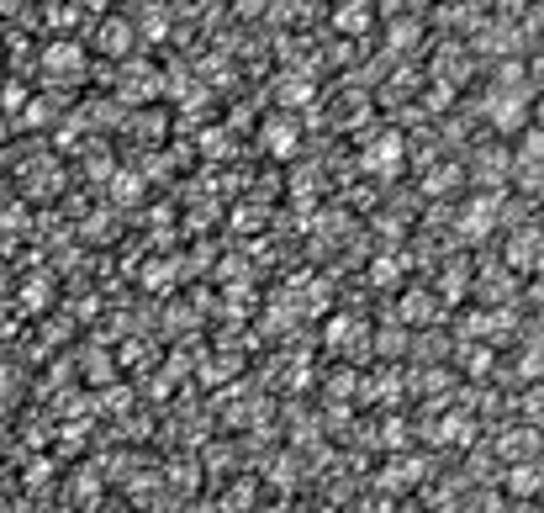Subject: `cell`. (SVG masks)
<instances>
[{"mask_svg": "<svg viewBox=\"0 0 544 513\" xmlns=\"http://www.w3.org/2000/svg\"><path fill=\"white\" fill-rule=\"evenodd\" d=\"M428 439H434V445H455V450H476L481 445L476 418H465V413H444L439 424H428Z\"/></svg>", "mask_w": 544, "mask_h": 513, "instance_id": "obj_8", "label": "cell"}, {"mask_svg": "<svg viewBox=\"0 0 544 513\" xmlns=\"http://www.w3.org/2000/svg\"><path fill=\"white\" fill-rule=\"evenodd\" d=\"M111 196H117V201H138V196H143V180H138L133 170H122L117 180H111Z\"/></svg>", "mask_w": 544, "mask_h": 513, "instance_id": "obj_29", "label": "cell"}, {"mask_svg": "<svg viewBox=\"0 0 544 513\" xmlns=\"http://www.w3.org/2000/svg\"><path fill=\"white\" fill-rule=\"evenodd\" d=\"M280 96H286V101H307V96H312V85H302V80H291L286 90H280Z\"/></svg>", "mask_w": 544, "mask_h": 513, "instance_id": "obj_36", "label": "cell"}, {"mask_svg": "<svg viewBox=\"0 0 544 513\" xmlns=\"http://www.w3.org/2000/svg\"><path fill=\"white\" fill-rule=\"evenodd\" d=\"M460 339H465V344L486 339V307H471V313H460Z\"/></svg>", "mask_w": 544, "mask_h": 513, "instance_id": "obj_28", "label": "cell"}, {"mask_svg": "<svg viewBox=\"0 0 544 513\" xmlns=\"http://www.w3.org/2000/svg\"><path fill=\"white\" fill-rule=\"evenodd\" d=\"M449 387H455V381H449V371H423V392H434V397L444 392V397H449Z\"/></svg>", "mask_w": 544, "mask_h": 513, "instance_id": "obj_33", "label": "cell"}, {"mask_svg": "<svg viewBox=\"0 0 544 513\" xmlns=\"http://www.w3.org/2000/svg\"><path fill=\"white\" fill-rule=\"evenodd\" d=\"M460 186V164H444V170H434L423 180V196H444V191H455Z\"/></svg>", "mask_w": 544, "mask_h": 513, "instance_id": "obj_26", "label": "cell"}, {"mask_svg": "<svg viewBox=\"0 0 544 513\" xmlns=\"http://www.w3.org/2000/svg\"><path fill=\"white\" fill-rule=\"evenodd\" d=\"M471 476H476V482H502V471H497V455L492 450H471Z\"/></svg>", "mask_w": 544, "mask_h": 513, "instance_id": "obj_27", "label": "cell"}, {"mask_svg": "<svg viewBox=\"0 0 544 513\" xmlns=\"http://www.w3.org/2000/svg\"><path fill=\"white\" fill-rule=\"evenodd\" d=\"M428 106H434V112H439V106H455V85H449V80L428 85Z\"/></svg>", "mask_w": 544, "mask_h": 513, "instance_id": "obj_31", "label": "cell"}, {"mask_svg": "<svg viewBox=\"0 0 544 513\" xmlns=\"http://www.w3.org/2000/svg\"><path fill=\"white\" fill-rule=\"evenodd\" d=\"M513 334H518V307L497 302L492 313H486V344H492V339H513Z\"/></svg>", "mask_w": 544, "mask_h": 513, "instance_id": "obj_19", "label": "cell"}, {"mask_svg": "<svg viewBox=\"0 0 544 513\" xmlns=\"http://www.w3.org/2000/svg\"><path fill=\"white\" fill-rule=\"evenodd\" d=\"M43 297H48V281H32L27 286V307H43Z\"/></svg>", "mask_w": 544, "mask_h": 513, "instance_id": "obj_38", "label": "cell"}, {"mask_svg": "<svg viewBox=\"0 0 544 513\" xmlns=\"http://www.w3.org/2000/svg\"><path fill=\"white\" fill-rule=\"evenodd\" d=\"M529 302L544 307V270H534V281H529Z\"/></svg>", "mask_w": 544, "mask_h": 513, "instance_id": "obj_37", "label": "cell"}, {"mask_svg": "<svg viewBox=\"0 0 544 513\" xmlns=\"http://www.w3.org/2000/svg\"><path fill=\"white\" fill-rule=\"evenodd\" d=\"M497 217H502V196H471L465 201V212H460V223H455V233L465 238V244H481L486 233L497 228Z\"/></svg>", "mask_w": 544, "mask_h": 513, "instance_id": "obj_2", "label": "cell"}, {"mask_svg": "<svg viewBox=\"0 0 544 513\" xmlns=\"http://www.w3.org/2000/svg\"><path fill=\"white\" fill-rule=\"evenodd\" d=\"M465 291H471V276H465V265H460V260H449V265H444V276H439V297H444V307H460V302H465Z\"/></svg>", "mask_w": 544, "mask_h": 513, "instance_id": "obj_16", "label": "cell"}, {"mask_svg": "<svg viewBox=\"0 0 544 513\" xmlns=\"http://www.w3.org/2000/svg\"><path fill=\"white\" fill-rule=\"evenodd\" d=\"M265 149L275 154V159H291L296 149H302V133H296V122H265Z\"/></svg>", "mask_w": 544, "mask_h": 513, "instance_id": "obj_12", "label": "cell"}, {"mask_svg": "<svg viewBox=\"0 0 544 513\" xmlns=\"http://www.w3.org/2000/svg\"><path fill=\"white\" fill-rule=\"evenodd\" d=\"M434 318H439V297L423 286H407L397 297V307H391V323H402V328H428Z\"/></svg>", "mask_w": 544, "mask_h": 513, "instance_id": "obj_3", "label": "cell"}, {"mask_svg": "<svg viewBox=\"0 0 544 513\" xmlns=\"http://www.w3.org/2000/svg\"><path fill=\"white\" fill-rule=\"evenodd\" d=\"M0 106H6V112H16V106H27V90H22V85H6V90H0Z\"/></svg>", "mask_w": 544, "mask_h": 513, "instance_id": "obj_35", "label": "cell"}, {"mask_svg": "<svg viewBox=\"0 0 544 513\" xmlns=\"http://www.w3.org/2000/svg\"><path fill=\"white\" fill-rule=\"evenodd\" d=\"M249 503H254V482H238L228 492V508H249Z\"/></svg>", "mask_w": 544, "mask_h": 513, "instance_id": "obj_34", "label": "cell"}, {"mask_svg": "<svg viewBox=\"0 0 544 513\" xmlns=\"http://www.w3.org/2000/svg\"><path fill=\"white\" fill-rule=\"evenodd\" d=\"M360 387H365V381L354 376V371H339V376H333V387H328V392H333V397H349V392H360Z\"/></svg>", "mask_w": 544, "mask_h": 513, "instance_id": "obj_32", "label": "cell"}, {"mask_svg": "<svg viewBox=\"0 0 544 513\" xmlns=\"http://www.w3.org/2000/svg\"><path fill=\"white\" fill-rule=\"evenodd\" d=\"M508 513H534V503H513Z\"/></svg>", "mask_w": 544, "mask_h": 513, "instance_id": "obj_39", "label": "cell"}, {"mask_svg": "<svg viewBox=\"0 0 544 513\" xmlns=\"http://www.w3.org/2000/svg\"><path fill=\"white\" fill-rule=\"evenodd\" d=\"M397 513H423V508H418V503H407V508H397Z\"/></svg>", "mask_w": 544, "mask_h": 513, "instance_id": "obj_41", "label": "cell"}, {"mask_svg": "<svg viewBox=\"0 0 544 513\" xmlns=\"http://www.w3.org/2000/svg\"><path fill=\"white\" fill-rule=\"evenodd\" d=\"M508 170H513V159L502 154V149L481 154V164H476V186H486L492 196H502V186H508Z\"/></svg>", "mask_w": 544, "mask_h": 513, "instance_id": "obj_11", "label": "cell"}, {"mask_svg": "<svg viewBox=\"0 0 544 513\" xmlns=\"http://www.w3.org/2000/svg\"><path fill=\"white\" fill-rule=\"evenodd\" d=\"M43 69H48V75H80V69H85V48L53 43V48L43 53Z\"/></svg>", "mask_w": 544, "mask_h": 513, "instance_id": "obj_14", "label": "cell"}, {"mask_svg": "<svg viewBox=\"0 0 544 513\" xmlns=\"http://www.w3.org/2000/svg\"><path fill=\"white\" fill-rule=\"evenodd\" d=\"M502 492H508V498H518V503L544 498V466H539V461H513L508 471H502Z\"/></svg>", "mask_w": 544, "mask_h": 513, "instance_id": "obj_7", "label": "cell"}, {"mask_svg": "<svg viewBox=\"0 0 544 513\" xmlns=\"http://www.w3.org/2000/svg\"><path fill=\"white\" fill-rule=\"evenodd\" d=\"M402 159H407V143H402V133H381L370 143V149L360 154V164H365V175H397L402 170Z\"/></svg>", "mask_w": 544, "mask_h": 513, "instance_id": "obj_5", "label": "cell"}, {"mask_svg": "<svg viewBox=\"0 0 544 513\" xmlns=\"http://www.w3.org/2000/svg\"><path fill=\"white\" fill-rule=\"evenodd\" d=\"M428 476V461H412V455H391L386 461V471L375 476V487L381 492H412Z\"/></svg>", "mask_w": 544, "mask_h": 513, "instance_id": "obj_9", "label": "cell"}, {"mask_svg": "<svg viewBox=\"0 0 544 513\" xmlns=\"http://www.w3.org/2000/svg\"><path fill=\"white\" fill-rule=\"evenodd\" d=\"M460 355H465V371H471L476 381H486V376H492V365H497L492 344H460Z\"/></svg>", "mask_w": 544, "mask_h": 513, "instance_id": "obj_21", "label": "cell"}, {"mask_svg": "<svg viewBox=\"0 0 544 513\" xmlns=\"http://www.w3.org/2000/svg\"><path fill=\"white\" fill-rule=\"evenodd\" d=\"M497 85H508V90H523V85H529V64H523L518 53H508V59L497 64Z\"/></svg>", "mask_w": 544, "mask_h": 513, "instance_id": "obj_24", "label": "cell"}, {"mask_svg": "<svg viewBox=\"0 0 544 513\" xmlns=\"http://www.w3.org/2000/svg\"><path fill=\"white\" fill-rule=\"evenodd\" d=\"M534 117H539V127H544V96H539V106H534Z\"/></svg>", "mask_w": 544, "mask_h": 513, "instance_id": "obj_40", "label": "cell"}, {"mask_svg": "<svg viewBox=\"0 0 544 513\" xmlns=\"http://www.w3.org/2000/svg\"><path fill=\"white\" fill-rule=\"evenodd\" d=\"M539 445H544V434H539V429H529V424H508V429H502V434L492 439V450H497L508 466H513V461H534Z\"/></svg>", "mask_w": 544, "mask_h": 513, "instance_id": "obj_6", "label": "cell"}, {"mask_svg": "<svg viewBox=\"0 0 544 513\" xmlns=\"http://www.w3.org/2000/svg\"><path fill=\"white\" fill-rule=\"evenodd\" d=\"M323 339H328V350H344V355H354V360H365V355H370V334H365V323H360V318H349V313L328 318Z\"/></svg>", "mask_w": 544, "mask_h": 513, "instance_id": "obj_4", "label": "cell"}, {"mask_svg": "<svg viewBox=\"0 0 544 513\" xmlns=\"http://www.w3.org/2000/svg\"><path fill=\"white\" fill-rule=\"evenodd\" d=\"M539 244H544V238L534 228H518L508 238V260H502V265H508L513 276H529V270H539Z\"/></svg>", "mask_w": 544, "mask_h": 513, "instance_id": "obj_10", "label": "cell"}, {"mask_svg": "<svg viewBox=\"0 0 544 513\" xmlns=\"http://www.w3.org/2000/svg\"><path fill=\"white\" fill-rule=\"evenodd\" d=\"M486 122L497 127V133H523L529 127V90H492L486 96Z\"/></svg>", "mask_w": 544, "mask_h": 513, "instance_id": "obj_1", "label": "cell"}, {"mask_svg": "<svg viewBox=\"0 0 544 513\" xmlns=\"http://www.w3.org/2000/svg\"><path fill=\"white\" fill-rule=\"evenodd\" d=\"M423 43V27L412 22V16H391V27H386V48L391 53H412Z\"/></svg>", "mask_w": 544, "mask_h": 513, "instance_id": "obj_15", "label": "cell"}, {"mask_svg": "<svg viewBox=\"0 0 544 513\" xmlns=\"http://www.w3.org/2000/svg\"><path fill=\"white\" fill-rule=\"evenodd\" d=\"M513 371H518V381H539L544 376V344H523Z\"/></svg>", "mask_w": 544, "mask_h": 513, "instance_id": "obj_22", "label": "cell"}, {"mask_svg": "<svg viewBox=\"0 0 544 513\" xmlns=\"http://www.w3.org/2000/svg\"><path fill=\"white\" fill-rule=\"evenodd\" d=\"M518 164H544V127H523L518 133Z\"/></svg>", "mask_w": 544, "mask_h": 513, "instance_id": "obj_23", "label": "cell"}, {"mask_svg": "<svg viewBox=\"0 0 544 513\" xmlns=\"http://www.w3.org/2000/svg\"><path fill=\"white\" fill-rule=\"evenodd\" d=\"M381 445H386L391 455L407 450V424H402V418H386V424H381Z\"/></svg>", "mask_w": 544, "mask_h": 513, "instance_id": "obj_30", "label": "cell"}, {"mask_svg": "<svg viewBox=\"0 0 544 513\" xmlns=\"http://www.w3.org/2000/svg\"><path fill=\"white\" fill-rule=\"evenodd\" d=\"M402 276H407V254H381V260L370 265V286H381V291L402 286Z\"/></svg>", "mask_w": 544, "mask_h": 513, "instance_id": "obj_17", "label": "cell"}, {"mask_svg": "<svg viewBox=\"0 0 544 513\" xmlns=\"http://www.w3.org/2000/svg\"><path fill=\"white\" fill-rule=\"evenodd\" d=\"M6 381H11V371H6V365H0V387H6Z\"/></svg>", "mask_w": 544, "mask_h": 513, "instance_id": "obj_42", "label": "cell"}, {"mask_svg": "<svg viewBox=\"0 0 544 513\" xmlns=\"http://www.w3.org/2000/svg\"><path fill=\"white\" fill-rule=\"evenodd\" d=\"M476 291H481V297L492 291L497 302H518V281H513V270H508V265H486V270H481V281H476Z\"/></svg>", "mask_w": 544, "mask_h": 513, "instance_id": "obj_13", "label": "cell"}, {"mask_svg": "<svg viewBox=\"0 0 544 513\" xmlns=\"http://www.w3.org/2000/svg\"><path fill=\"white\" fill-rule=\"evenodd\" d=\"M96 43H101L106 53H127V48H133V22H122V16H106L101 32H96Z\"/></svg>", "mask_w": 544, "mask_h": 513, "instance_id": "obj_18", "label": "cell"}, {"mask_svg": "<svg viewBox=\"0 0 544 513\" xmlns=\"http://www.w3.org/2000/svg\"><path fill=\"white\" fill-rule=\"evenodd\" d=\"M370 344L391 360V355H402V350H407V328H402V323H391V328H381V334H375Z\"/></svg>", "mask_w": 544, "mask_h": 513, "instance_id": "obj_25", "label": "cell"}, {"mask_svg": "<svg viewBox=\"0 0 544 513\" xmlns=\"http://www.w3.org/2000/svg\"><path fill=\"white\" fill-rule=\"evenodd\" d=\"M539 80H544V64H539Z\"/></svg>", "mask_w": 544, "mask_h": 513, "instance_id": "obj_43", "label": "cell"}, {"mask_svg": "<svg viewBox=\"0 0 544 513\" xmlns=\"http://www.w3.org/2000/svg\"><path fill=\"white\" fill-rule=\"evenodd\" d=\"M333 27H339V32H365L370 27V6H365V0H344V6L333 11Z\"/></svg>", "mask_w": 544, "mask_h": 513, "instance_id": "obj_20", "label": "cell"}]
</instances>
